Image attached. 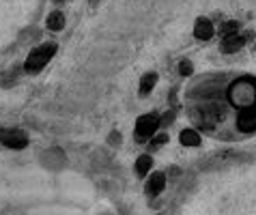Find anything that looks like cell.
<instances>
[{
	"instance_id": "obj_1",
	"label": "cell",
	"mask_w": 256,
	"mask_h": 215,
	"mask_svg": "<svg viewBox=\"0 0 256 215\" xmlns=\"http://www.w3.org/2000/svg\"><path fill=\"white\" fill-rule=\"evenodd\" d=\"M228 99L234 106V110L244 108H256V78L244 76L228 88Z\"/></svg>"
},
{
	"instance_id": "obj_2",
	"label": "cell",
	"mask_w": 256,
	"mask_h": 215,
	"mask_svg": "<svg viewBox=\"0 0 256 215\" xmlns=\"http://www.w3.org/2000/svg\"><path fill=\"white\" fill-rule=\"evenodd\" d=\"M160 127H162V116L160 114H155V112L142 114V116H138V120H136V127H134V132H136V140L138 142H148L155 134L160 132Z\"/></svg>"
},
{
	"instance_id": "obj_15",
	"label": "cell",
	"mask_w": 256,
	"mask_h": 215,
	"mask_svg": "<svg viewBox=\"0 0 256 215\" xmlns=\"http://www.w3.org/2000/svg\"><path fill=\"white\" fill-rule=\"evenodd\" d=\"M179 74H181L183 78H190L192 74H194V64H192V60L183 58V60L179 62Z\"/></svg>"
},
{
	"instance_id": "obj_5",
	"label": "cell",
	"mask_w": 256,
	"mask_h": 215,
	"mask_svg": "<svg viewBox=\"0 0 256 215\" xmlns=\"http://www.w3.org/2000/svg\"><path fill=\"white\" fill-rule=\"evenodd\" d=\"M248 46V41L244 39V34L237 32V34H226L220 41V50H222V54H237L241 52Z\"/></svg>"
},
{
	"instance_id": "obj_11",
	"label": "cell",
	"mask_w": 256,
	"mask_h": 215,
	"mask_svg": "<svg viewBox=\"0 0 256 215\" xmlns=\"http://www.w3.org/2000/svg\"><path fill=\"white\" fill-rule=\"evenodd\" d=\"M151 168H153V157L148 155V153L140 155L138 160H136V174H138L140 178L148 176V172H151Z\"/></svg>"
},
{
	"instance_id": "obj_8",
	"label": "cell",
	"mask_w": 256,
	"mask_h": 215,
	"mask_svg": "<svg viewBox=\"0 0 256 215\" xmlns=\"http://www.w3.org/2000/svg\"><path fill=\"white\" fill-rule=\"evenodd\" d=\"M2 144L4 146H9V148H24L26 146V136L22 132H18V129H9V132H4L2 138Z\"/></svg>"
},
{
	"instance_id": "obj_13",
	"label": "cell",
	"mask_w": 256,
	"mask_h": 215,
	"mask_svg": "<svg viewBox=\"0 0 256 215\" xmlns=\"http://www.w3.org/2000/svg\"><path fill=\"white\" fill-rule=\"evenodd\" d=\"M237 32H241V24L237 20H228L220 26V34H222V37H226V34H237Z\"/></svg>"
},
{
	"instance_id": "obj_18",
	"label": "cell",
	"mask_w": 256,
	"mask_h": 215,
	"mask_svg": "<svg viewBox=\"0 0 256 215\" xmlns=\"http://www.w3.org/2000/svg\"><path fill=\"white\" fill-rule=\"evenodd\" d=\"M2 136H4V129H0V138H2Z\"/></svg>"
},
{
	"instance_id": "obj_7",
	"label": "cell",
	"mask_w": 256,
	"mask_h": 215,
	"mask_svg": "<svg viewBox=\"0 0 256 215\" xmlns=\"http://www.w3.org/2000/svg\"><path fill=\"white\" fill-rule=\"evenodd\" d=\"M166 188V174L164 172H153V174H148V181H146V196H160Z\"/></svg>"
},
{
	"instance_id": "obj_19",
	"label": "cell",
	"mask_w": 256,
	"mask_h": 215,
	"mask_svg": "<svg viewBox=\"0 0 256 215\" xmlns=\"http://www.w3.org/2000/svg\"><path fill=\"white\" fill-rule=\"evenodd\" d=\"M254 50H256V41H254Z\"/></svg>"
},
{
	"instance_id": "obj_4",
	"label": "cell",
	"mask_w": 256,
	"mask_h": 215,
	"mask_svg": "<svg viewBox=\"0 0 256 215\" xmlns=\"http://www.w3.org/2000/svg\"><path fill=\"white\" fill-rule=\"evenodd\" d=\"M234 125H237L239 132L246 134V136L256 134V108H244V110H237Z\"/></svg>"
},
{
	"instance_id": "obj_20",
	"label": "cell",
	"mask_w": 256,
	"mask_h": 215,
	"mask_svg": "<svg viewBox=\"0 0 256 215\" xmlns=\"http://www.w3.org/2000/svg\"><path fill=\"white\" fill-rule=\"evenodd\" d=\"M56 2H60V0H56Z\"/></svg>"
},
{
	"instance_id": "obj_10",
	"label": "cell",
	"mask_w": 256,
	"mask_h": 215,
	"mask_svg": "<svg viewBox=\"0 0 256 215\" xmlns=\"http://www.w3.org/2000/svg\"><path fill=\"white\" fill-rule=\"evenodd\" d=\"M155 84H158V74L155 71H148L140 78V97H146L148 92L155 88Z\"/></svg>"
},
{
	"instance_id": "obj_6",
	"label": "cell",
	"mask_w": 256,
	"mask_h": 215,
	"mask_svg": "<svg viewBox=\"0 0 256 215\" xmlns=\"http://www.w3.org/2000/svg\"><path fill=\"white\" fill-rule=\"evenodd\" d=\"M213 37H216V26L211 24V20L198 18L194 22V39H198V41H211Z\"/></svg>"
},
{
	"instance_id": "obj_9",
	"label": "cell",
	"mask_w": 256,
	"mask_h": 215,
	"mask_svg": "<svg viewBox=\"0 0 256 215\" xmlns=\"http://www.w3.org/2000/svg\"><path fill=\"white\" fill-rule=\"evenodd\" d=\"M179 142L183 146H188V148H196V146H200L202 138H200V134H198L196 129L188 127V129H183V132L179 134Z\"/></svg>"
},
{
	"instance_id": "obj_14",
	"label": "cell",
	"mask_w": 256,
	"mask_h": 215,
	"mask_svg": "<svg viewBox=\"0 0 256 215\" xmlns=\"http://www.w3.org/2000/svg\"><path fill=\"white\" fill-rule=\"evenodd\" d=\"M168 134H164V132H158V134H155L153 136V138L151 140H148V144H151L153 148H162L164 144H168Z\"/></svg>"
},
{
	"instance_id": "obj_16",
	"label": "cell",
	"mask_w": 256,
	"mask_h": 215,
	"mask_svg": "<svg viewBox=\"0 0 256 215\" xmlns=\"http://www.w3.org/2000/svg\"><path fill=\"white\" fill-rule=\"evenodd\" d=\"M241 34H244V39H246L248 43H254V41H256V34H254V30H250V28H248V30H244Z\"/></svg>"
},
{
	"instance_id": "obj_17",
	"label": "cell",
	"mask_w": 256,
	"mask_h": 215,
	"mask_svg": "<svg viewBox=\"0 0 256 215\" xmlns=\"http://www.w3.org/2000/svg\"><path fill=\"white\" fill-rule=\"evenodd\" d=\"M110 142H114V144H118V142H120V136L118 134H110V138H108Z\"/></svg>"
},
{
	"instance_id": "obj_3",
	"label": "cell",
	"mask_w": 256,
	"mask_h": 215,
	"mask_svg": "<svg viewBox=\"0 0 256 215\" xmlns=\"http://www.w3.org/2000/svg\"><path fill=\"white\" fill-rule=\"evenodd\" d=\"M54 52H56L54 43H46V46H41V48H34L26 58V64H24L26 71L28 74H37V71H41L50 62V58L54 56Z\"/></svg>"
},
{
	"instance_id": "obj_12",
	"label": "cell",
	"mask_w": 256,
	"mask_h": 215,
	"mask_svg": "<svg viewBox=\"0 0 256 215\" xmlns=\"http://www.w3.org/2000/svg\"><path fill=\"white\" fill-rule=\"evenodd\" d=\"M62 26H65V16H62L60 11L50 13V18H48V28L50 30H60Z\"/></svg>"
}]
</instances>
